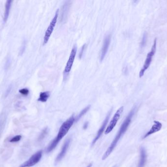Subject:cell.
<instances>
[{"instance_id": "cell-19", "label": "cell", "mask_w": 167, "mask_h": 167, "mask_svg": "<svg viewBox=\"0 0 167 167\" xmlns=\"http://www.w3.org/2000/svg\"><path fill=\"white\" fill-rule=\"evenodd\" d=\"M91 166H92V164H90L86 167H91Z\"/></svg>"}, {"instance_id": "cell-1", "label": "cell", "mask_w": 167, "mask_h": 167, "mask_svg": "<svg viewBox=\"0 0 167 167\" xmlns=\"http://www.w3.org/2000/svg\"><path fill=\"white\" fill-rule=\"evenodd\" d=\"M134 113H135V109H133L128 114V115L127 116L124 122H123V124H122L120 128L118 131V133L115 137V139H113V141L111 143V145L109 146V147L108 148L106 152H105V153L103 154L102 160H104L106 159L110 156V154H111L113 149H115L116 146L117 145V143L119 141V140H120L123 134L126 132L127 128L129 127V125L131 124L132 119L134 115Z\"/></svg>"}, {"instance_id": "cell-13", "label": "cell", "mask_w": 167, "mask_h": 167, "mask_svg": "<svg viewBox=\"0 0 167 167\" xmlns=\"http://www.w3.org/2000/svg\"><path fill=\"white\" fill-rule=\"evenodd\" d=\"M12 1L11 0H8L6 2V8H5V14H4V21L5 23L6 22L8 19V16L10 14V10L11 6Z\"/></svg>"}, {"instance_id": "cell-9", "label": "cell", "mask_w": 167, "mask_h": 167, "mask_svg": "<svg viewBox=\"0 0 167 167\" xmlns=\"http://www.w3.org/2000/svg\"><path fill=\"white\" fill-rule=\"evenodd\" d=\"M111 35L109 34L108 36H106L104 39L103 46H102L101 52V61H102L104 59V58L108 52L109 46L111 43Z\"/></svg>"}, {"instance_id": "cell-20", "label": "cell", "mask_w": 167, "mask_h": 167, "mask_svg": "<svg viewBox=\"0 0 167 167\" xmlns=\"http://www.w3.org/2000/svg\"><path fill=\"white\" fill-rule=\"evenodd\" d=\"M115 167V166H114V167Z\"/></svg>"}, {"instance_id": "cell-4", "label": "cell", "mask_w": 167, "mask_h": 167, "mask_svg": "<svg viewBox=\"0 0 167 167\" xmlns=\"http://www.w3.org/2000/svg\"><path fill=\"white\" fill-rule=\"evenodd\" d=\"M59 14V10L58 9L55 12L54 17L52 20L51 22L50 23V24H49V25L47 28L46 32H45L44 37L43 45H46V44L48 41L49 38L52 35L53 31L54 30V28L56 26Z\"/></svg>"}, {"instance_id": "cell-14", "label": "cell", "mask_w": 167, "mask_h": 167, "mask_svg": "<svg viewBox=\"0 0 167 167\" xmlns=\"http://www.w3.org/2000/svg\"><path fill=\"white\" fill-rule=\"evenodd\" d=\"M49 96H50V92L48 91L41 92L40 94L39 98L38 99V101L42 102H46L49 98Z\"/></svg>"}, {"instance_id": "cell-15", "label": "cell", "mask_w": 167, "mask_h": 167, "mask_svg": "<svg viewBox=\"0 0 167 167\" xmlns=\"http://www.w3.org/2000/svg\"><path fill=\"white\" fill-rule=\"evenodd\" d=\"M90 105H88V106H86V108H85L84 109L82 110L81 111V112L79 113L78 115L76 117V118H75V121L77 122L78 121H79L80 119H81V117L84 115L85 114L86 112H88L89 110L90 109Z\"/></svg>"}, {"instance_id": "cell-12", "label": "cell", "mask_w": 167, "mask_h": 167, "mask_svg": "<svg viewBox=\"0 0 167 167\" xmlns=\"http://www.w3.org/2000/svg\"><path fill=\"white\" fill-rule=\"evenodd\" d=\"M147 161V154L144 148H140V158L138 163V167H144Z\"/></svg>"}, {"instance_id": "cell-17", "label": "cell", "mask_w": 167, "mask_h": 167, "mask_svg": "<svg viewBox=\"0 0 167 167\" xmlns=\"http://www.w3.org/2000/svg\"><path fill=\"white\" fill-rule=\"evenodd\" d=\"M19 93L24 96H27L29 93V90L27 88L22 89L19 90Z\"/></svg>"}, {"instance_id": "cell-11", "label": "cell", "mask_w": 167, "mask_h": 167, "mask_svg": "<svg viewBox=\"0 0 167 167\" xmlns=\"http://www.w3.org/2000/svg\"><path fill=\"white\" fill-rule=\"evenodd\" d=\"M70 141V139H67V140L65 141V143H64L63 146L62 147L61 152L59 153L57 157H56V162H59L60 161H61V160H62V158L64 157L65 153L67 152V150H68V148H69V147Z\"/></svg>"}, {"instance_id": "cell-16", "label": "cell", "mask_w": 167, "mask_h": 167, "mask_svg": "<svg viewBox=\"0 0 167 167\" xmlns=\"http://www.w3.org/2000/svg\"><path fill=\"white\" fill-rule=\"evenodd\" d=\"M22 138L21 135H17L12 138L10 140V142L15 143L19 142Z\"/></svg>"}, {"instance_id": "cell-7", "label": "cell", "mask_w": 167, "mask_h": 167, "mask_svg": "<svg viewBox=\"0 0 167 167\" xmlns=\"http://www.w3.org/2000/svg\"><path fill=\"white\" fill-rule=\"evenodd\" d=\"M77 50V46L76 45H74L73 49L71 50L70 55H69V60H68V62H67V64H66L65 68V75L69 74L70 71H71V68H72V67H73V64L74 61L75 57H76Z\"/></svg>"}, {"instance_id": "cell-18", "label": "cell", "mask_w": 167, "mask_h": 167, "mask_svg": "<svg viewBox=\"0 0 167 167\" xmlns=\"http://www.w3.org/2000/svg\"><path fill=\"white\" fill-rule=\"evenodd\" d=\"M88 122H86L85 124H84V127L85 129H86V128H87L88 127Z\"/></svg>"}, {"instance_id": "cell-10", "label": "cell", "mask_w": 167, "mask_h": 167, "mask_svg": "<svg viewBox=\"0 0 167 167\" xmlns=\"http://www.w3.org/2000/svg\"><path fill=\"white\" fill-rule=\"evenodd\" d=\"M154 125L152 126L150 131H148L147 133L145 134L143 138V139H145L151 135L154 134V133H156L157 132L161 130L162 127V125L161 123L157 121H154Z\"/></svg>"}, {"instance_id": "cell-2", "label": "cell", "mask_w": 167, "mask_h": 167, "mask_svg": "<svg viewBox=\"0 0 167 167\" xmlns=\"http://www.w3.org/2000/svg\"><path fill=\"white\" fill-rule=\"evenodd\" d=\"M75 122V117L73 115L63 123L59 130L57 136L54 138V140L52 141V142L50 143L49 146H48V147L47 148V152L48 153L50 152L56 147L59 142L68 133Z\"/></svg>"}, {"instance_id": "cell-6", "label": "cell", "mask_w": 167, "mask_h": 167, "mask_svg": "<svg viewBox=\"0 0 167 167\" xmlns=\"http://www.w3.org/2000/svg\"><path fill=\"white\" fill-rule=\"evenodd\" d=\"M42 151H39L31 157L27 161L20 165L19 167H31L34 166L40 161L42 157Z\"/></svg>"}, {"instance_id": "cell-5", "label": "cell", "mask_w": 167, "mask_h": 167, "mask_svg": "<svg viewBox=\"0 0 167 167\" xmlns=\"http://www.w3.org/2000/svg\"><path fill=\"white\" fill-rule=\"evenodd\" d=\"M124 110V107L121 106L117 110V111L116 112L115 115L113 116L112 119L109 123V125L106 127V130L105 131V134L106 135L109 134L112 131L113 128H115L116 125L117 124V122L120 118L121 116L123 113Z\"/></svg>"}, {"instance_id": "cell-3", "label": "cell", "mask_w": 167, "mask_h": 167, "mask_svg": "<svg viewBox=\"0 0 167 167\" xmlns=\"http://www.w3.org/2000/svg\"><path fill=\"white\" fill-rule=\"evenodd\" d=\"M156 48H157V38L154 39V43H153V45L152 46L151 51L147 54V57L146 58L144 66L139 73V77L140 78H142L144 75L145 71L148 68V67L151 65L152 58L156 53Z\"/></svg>"}, {"instance_id": "cell-8", "label": "cell", "mask_w": 167, "mask_h": 167, "mask_svg": "<svg viewBox=\"0 0 167 167\" xmlns=\"http://www.w3.org/2000/svg\"><path fill=\"white\" fill-rule=\"evenodd\" d=\"M110 115H111V112H109V114H108V115L106 117V118L104 120V121L103 122L102 126H101L100 128H99V130H98L96 136H95L94 139L93 140V141L92 142V146H94L95 143H96V142L98 141V139H99L100 138L102 135L103 132L105 131L106 127V125L108 124V122H109Z\"/></svg>"}]
</instances>
